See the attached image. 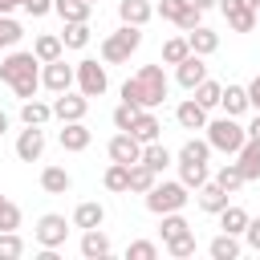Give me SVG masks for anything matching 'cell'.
I'll use <instances>...</instances> for the list:
<instances>
[{
    "mask_svg": "<svg viewBox=\"0 0 260 260\" xmlns=\"http://www.w3.org/2000/svg\"><path fill=\"white\" fill-rule=\"evenodd\" d=\"M69 223L81 228V232H85V228H102V223H106V207H102L98 199H85V203L73 207V219H69Z\"/></svg>",
    "mask_w": 260,
    "mask_h": 260,
    "instance_id": "cell-25",
    "label": "cell"
},
{
    "mask_svg": "<svg viewBox=\"0 0 260 260\" xmlns=\"http://www.w3.org/2000/svg\"><path fill=\"white\" fill-rule=\"evenodd\" d=\"M85 114H89V98H85L81 89H77V93L65 89V93L53 98V118H57V122H81Z\"/></svg>",
    "mask_w": 260,
    "mask_h": 260,
    "instance_id": "cell-10",
    "label": "cell"
},
{
    "mask_svg": "<svg viewBox=\"0 0 260 260\" xmlns=\"http://www.w3.org/2000/svg\"><path fill=\"white\" fill-rule=\"evenodd\" d=\"M244 89H248V106H252V110L260 114V73H256V77H252V81H248Z\"/></svg>",
    "mask_w": 260,
    "mask_h": 260,
    "instance_id": "cell-48",
    "label": "cell"
},
{
    "mask_svg": "<svg viewBox=\"0 0 260 260\" xmlns=\"http://www.w3.org/2000/svg\"><path fill=\"white\" fill-rule=\"evenodd\" d=\"M244 130H248V138H260V114H256V118H252Z\"/></svg>",
    "mask_w": 260,
    "mask_h": 260,
    "instance_id": "cell-49",
    "label": "cell"
},
{
    "mask_svg": "<svg viewBox=\"0 0 260 260\" xmlns=\"http://www.w3.org/2000/svg\"><path fill=\"white\" fill-rule=\"evenodd\" d=\"M45 154V126H24L16 134V158L20 162H41Z\"/></svg>",
    "mask_w": 260,
    "mask_h": 260,
    "instance_id": "cell-14",
    "label": "cell"
},
{
    "mask_svg": "<svg viewBox=\"0 0 260 260\" xmlns=\"http://www.w3.org/2000/svg\"><path fill=\"white\" fill-rule=\"evenodd\" d=\"M134 118H138V106H130V102H118V106H114V114H110L114 130H130V126H134Z\"/></svg>",
    "mask_w": 260,
    "mask_h": 260,
    "instance_id": "cell-45",
    "label": "cell"
},
{
    "mask_svg": "<svg viewBox=\"0 0 260 260\" xmlns=\"http://www.w3.org/2000/svg\"><path fill=\"white\" fill-rule=\"evenodd\" d=\"M215 183H219V187H223L228 195H236V191H240V187H244L248 179H244V171H240V162H223V167L215 171Z\"/></svg>",
    "mask_w": 260,
    "mask_h": 260,
    "instance_id": "cell-36",
    "label": "cell"
},
{
    "mask_svg": "<svg viewBox=\"0 0 260 260\" xmlns=\"http://www.w3.org/2000/svg\"><path fill=\"white\" fill-rule=\"evenodd\" d=\"M162 20H171L175 28H195V24H203V8H195L191 0H158V8H154Z\"/></svg>",
    "mask_w": 260,
    "mask_h": 260,
    "instance_id": "cell-9",
    "label": "cell"
},
{
    "mask_svg": "<svg viewBox=\"0 0 260 260\" xmlns=\"http://www.w3.org/2000/svg\"><path fill=\"white\" fill-rule=\"evenodd\" d=\"M248 8H252V12H256V8H260V0H248Z\"/></svg>",
    "mask_w": 260,
    "mask_h": 260,
    "instance_id": "cell-53",
    "label": "cell"
},
{
    "mask_svg": "<svg viewBox=\"0 0 260 260\" xmlns=\"http://www.w3.org/2000/svg\"><path fill=\"white\" fill-rule=\"evenodd\" d=\"M20 12H24V16H32V20H41V16H49V12H53V0H20Z\"/></svg>",
    "mask_w": 260,
    "mask_h": 260,
    "instance_id": "cell-46",
    "label": "cell"
},
{
    "mask_svg": "<svg viewBox=\"0 0 260 260\" xmlns=\"http://www.w3.org/2000/svg\"><path fill=\"white\" fill-rule=\"evenodd\" d=\"M85 4H98V0H85Z\"/></svg>",
    "mask_w": 260,
    "mask_h": 260,
    "instance_id": "cell-55",
    "label": "cell"
},
{
    "mask_svg": "<svg viewBox=\"0 0 260 260\" xmlns=\"http://www.w3.org/2000/svg\"><path fill=\"white\" fill-rule=\"evenodd\" d=\"M106 154H110V162H126V167H130V162L142 158V142H138L130 130H118V134L106 142Z\"/></svg>",
    "mask_w": 260,
    "mask_h": 260,
    "instance_id": "cell-13",
    "label": "cell"
},
{
    "mask_svg": "<svg viewBox=\"0 0 260 260\" xmlns=\"http://www.w3.org/2000/svg\"><path fill=\"white\" fill-rule=\"evenodd\" d=\"M118 16H122V24L146 28V24L154 20V4H150V0H118Z\"/></svg>",
    "mask_w": 260,
    "mask_h": 260,
    "instance_id": "cell-20",
    "label": "cell"
},
{
    "mask_svg": "<svg viewBox=\"0 0 260 260\" xmlns=\"http://www.w3.org/2000/svg\"><path fill=\"white\" fill-rule=\"evenodd\" d=\"M187 199H191V191H187L179 179H154V187L142 195V203H146V211H150V215L183 211V207H187Z\"/></svg>",
    "mask_w": 260,
    "mask_h": 260,
    "instance_id": "cell-4",
    "label": "cell"
},
{
    "mask_svg": "<svg viewBox=\"0 0 260 260\" xmlns=\"http://www.w3.org/2000/svg\"><path fill=\"white\" fill-rule=\"evenodd\" d=\"M53 12L61 16V24H69V20H89L93 4H85V0H53Z\"/></svg>",
    "mask_w": 260,
    "mask_h": 260,
    "instance_id": "cell-34",
    "label": "cell"
},
{
    "mask_svg": "<svg viewBox=\"0 0 260 260\" xmlns=\"http://www.w3.org/2000/svg\"><path fill=\"white\" fill-rule=\"evenodd\" d=\"M102 187L114 191V195H126V191H130V167H126V162H110L106 175H102Z\"/></svg>",
    "mask_w": 260,
    "mask_h": 260,
    "instance_id": "cell-31",
    "label": "cell"
},
{
    "mask_svg": "<svg viewBox=\"0 0 260 260\" xmlns=\"http://www.w3.org/2000/svg\"><path fill=\"white\" fill-rule=\"evenodd\" d=\"M77 248H81V256H85V260H106V256L114 252V244H110V236H106L102 228H85Z\"/></svg>",
    "mask_w": 260,
    "mask_h": 260,
    "instance_id": "cell-17",
    "label": "cell"
},
{
    "mask_svg": "<svg viewBox=\"0 0 260 260\" xmlns=\"http://www.w3.org/2000/svg\"><path fill=\"white\" fill-rule=\"evenodd\" d=\"M175 122H179L183 130H203V126H207V110H203L195 98H187V102L175 106Z\"/></svg>",
    "mask_w": 260,
    "mask_h": 260,
    "instance_id": "cell-24",
    "label": "cell"
},
{
    "mask_svg": "<svg viewBox=\"0 0 260 260\" xmlns=\"http://www.w3.org/2000/svg\"><path fill=\"white\" fill-rule=\"evenodd\" d=\"M215 8L223 12L232 32H252L256 28V12L248 8V0H215Z\"/></svg>",
    "mask_w": 260,
    "mask_h": 260,
    "instance_id": "cell-11",
    "label": "cell"
},
{
    "mask_svg": "<svg viewBox=\"0 0 260 260\" xmlns=\"http://www.w3.org/2000/svg\"><path fill=\"white\" fill-rule=\"evenodd\" d=\"M191 4H195V8H203V12H207V8H215V0H191Z\"/></svg>",
    "mask_w": 260,
    "mask_h": 260,
    "instance_id": "cell-52",
    "label": "cell"
},
{
    "mask_svg": "<svg viewBox=\"0 0 260 260\" xmlns=\"http://www.w3.org/2000/svg\"><path fill=\"white\" fill-rule=\"evenodd\" d=\"M8 126H12V118H8V114H4V110H0V138H4V134H8Z\"/></svg>",
    "mask_w": 260,
    "mask_h": 260,
    "instance_id": "cell-51",
    "label": "cell"
},
{
    "mask_svg": "<svg viewBox=\"0 0 260 260\" xmlns=\"http://www.w3.org/2000/svg\"><path fill=\"white\" fill-rule=\"evenodd\" d=\"M41 85H45L49 93H65V89H73V65H65V57L45 61V65H41Z\"/></svg>",
    "mask_w": 260,
    "mask_h": 260,
    "instance_id": "cell-12",
    "label": "cell"
},
{
    "mask_svg": "<svg viewBox=\"0 0 260 260\" xmlns=\"http://www.w3.org/2000/svg\"><path fill=\"white\" fill-rule=\"evenodd\" d=\"M207 146L211 150H219V154H236L240 146H244V138H248V130L240 126V118H232V114H223V118H207Z\"/></svg>",
    "mask_w": 260,
    "mask_h": 260,
    "instance_id": "cell-5",
    "label": "cell"
},
{
    "mask_svg": "<svg viewBox=\"0 0 260 260\" xmlns=\"http://www.w3.org/2000/svg\"><path fill=\"white\" fill-rule=\"evenodd\" d=\"M244 244H248L252 252H260V219H248V228H244Z\"/></svg>",
    "mask_w": 260,
    "mask_h": 260,
    "instance_id": "cell-47",
    "label": "cell"
},
{
    "mask_svg": "<svg viewBox=\"0 0 260 260\" xmlns=\"http://www.w3.org/2000/svg\"><path fill=\"white\" fill-rule=\"evenodd\" d=\"M203 77H207V61H203L199 53H187V57H183V61L175 65V81H179V85H183L187 93H191V89H195V85H199Z\"/></svg>",
    "mask_w": 260,
    "mask_h": 260,
    "instance_id": "cell-16",
    "label": "cell"
},
{
    "mask_svg": "<svg viewBox=\"0 0 260 260\" xmlns=\"http://www.w3.org/2000/svg\"><path fill=\"white\" fill-rule=\"evenodd\" d=\"M154 179H158V175H154L146 162H130V191H134V195H146V191L154 187Z\"/></svg>",
    "mask_w": 260,
    "mask_h": 260,
    "instance_id": "cell-37",
    "label": "cell"
},
{
    "mask_svg": "<svg viewBox=\"0 0 260 260\" xmlns=\"http://www.w3.org/2000/svg\"><path fill=\"white\" fill-rule=\"evenodd\" d=\"M69 187H73V175H69L65 167L49 162V167L41 171V191H49V195H65Z\"/></svg>",
    "mask_w": 260,
    "mask_h": 260,
    "instance_id": "cell-27",
    "label": "cell"
},
{
    "mask_svg": "<svg viewBox=\"0 0 260 260\" xmlns=\"http://www.w3.org/2000/svg\"><path fill=\"white\" fill-rule=\"evenodd\" d=\"M126 260H158V244L154 240H130L126 244Z\"/></svg>",
    "mask_w": 260,
    "mask_h": 260,
    "instance_id": "cell-42",
    "label": "cell"
},
{
    "mask_svg": "<svg viewBox=\"0 0 260 260\" xmlns=\"http://www.w3.org/2000/svg\"><path fill=\"white\" fill-rule=\"evenodd\" d=\"M41 73V61L32 57V49H8L4 61H0V81L4 85H16L24 77H37Z\"/></svg>",
    "mask_w": 260,
    "mask_h": 260,
    "instance_id": "cell-7",
    "label": "cell"
},
{
    "mask_svg": "<svg viewBox=\"0 0 260 260\" xmlns=\"http://www.w3.org/2000/svg\"><path fill=\"white\" fill-rule=\"evenodd\" d=\"M57 37H61L65 49H85V45H89V20H69Z\"/></svg>",
    "mask_w": 260,
    "mask_h": 260,
    "instance_id": "cell-33",
    "label": "cell"
},
{
    "mask_svg": "<svg viewBox=\"0 0 260 260\" xmlns=\"http://www.w3.org/2000/svg\"><path fill=\"white\" fill-rule=\"evenodd\" d=\"M16 228H20V207L8 195H0V232H16Z\"/></svg>",
    "mask_w": 260,
    "mask_h": 260,
    "instance_id": "cell-44",
    "label": "cell"
},
{
    "mask_svg": "<svg viewBox=\"0 0 260 260\" xmlns=\"http://www.w3.org/2000/svg\"><path fill=\"white\" fill-rule=\"evenodd\" d=\"M138 162H146L154 175H162V171L175 162V154H171V150L162 146V138H158V142H146V146H142V158H138Z\"/></svg>",
    "mask_w": 260,
    "mask_h": 260,
    "instance_id": "cell-30",
    "label": "cell"
},
{
    "mask_svg": "<svg viewBox=\"0 0 260 260\" xmlns=\"http://www.w3.org/2000/svg\"><path fill=\"white\" fill-rule=\"evenodd\" d=\"M20 37H24L20 20H16V16H4V12H0V49H16V45H20Z\"/></svg>",
    "mask_w": 260,
    "mask_h": 260,
    "instance_id": "cell-40",
    "label": "cell"
},
{
    "mask_svg": "<svg viewBox=\"0 0 260 260\" xmlns=\"http://www.w3.org/2000/svg\"><path fill=\"white\" fill-rule=\"evenodd\" d=\"M73 85H77L85 98H102V93L110 89V73H106V61H93V57L77 61V65H73Z\"/></svg>",
    "mask_w": 260,
    "mask_h": 260,
    "instance_id": "cell-6",
    "label": "cell"
},
{
    "mask_svg": "<svg viewBox=\"0 0 260 260\" xmlns=\"http://www.w3.org/2000/svg\"><path fill=\"white\" fill-rule=\"evenodd\" d=\"M207 158H211L207 138H187V142L179 146L175 167H179V183H183L187 191H195V187H203V183L211 179V175H207Z\"/></svg>",
    "mask_w": 260,
    "mask_h": 260,
    "instance_id": "cell-2",
    "label": "cell"
},
{
    "mask_svg": "<svg viewBox=\"0 0 260 260\" xmlns=\"http://www.w3.org/2000/svg\"><path fill=\"white\" fill-rule=\"evenodd\" d=\"M16 8H20V0H0V12H4V16H12Z\"/></svg>",
    "mask_w": 260,
    "mask_h": 260,
    "instance_id": "cell-50",
    "label": "cell"
},
{
    "mask_svg": "<svg viewBox=\"0 0 260 260\" xmlns=\"http://www.w3.org/2000/svg\"><path fill=\"white\" fill-rule=\"evenodd\" d=\"M69 228H73V223H65V215H57V211H45V215L32 223V240H37L41 248H65V240H69Z\"/></svg>",
    "mask_w": 260,
    "mask_h": 260,
    "instance_id": "cell-8",
    "label": "cell"
},
{
    "mask_svg": "<svg viewBox=\"0 0 260 260\" xmlns=\"http://www.w3.org/2000/svg\"><path fill=\"white\" fill-rule=\"evenodd\" d=\"M138 45H142V28L138 24H118L110 37H102V61L106 65H126L134 53H138Z\"/></svg>",
    "mask_w": 260,
    "mask_h": 260,
    "instance_id": "cell-3",
    "label": "cell"
},
{
    "mask_svg": "<svg viewBox=\"0 0 260 260\" xmlns=\"http://www.w3.org/2000/svg\"><path fill=\"white\" fill-rule=\"evenodd\" d=\"M162 223H158V232H162V244L167 240H175V236H183V232H191V223L183 219V211H167V215H158Z\"/></svg>",
    "mask_w": 260,
    "mask_h": 260,
    "instance_id": "cell-39",
    "label": "cell"
},
{
    "mask_svg": "<svg viewBox=\"0 0 260 260\" xmlns=\"http://www.w3.org/2000/svg\"><path fill=\"white\" fill-rule=\"evenodd\" d=\"M20 122H24V126H49V122H53V102L24 98V102H20Z\"/></svg>",
    "mask_w": 260,
    "mask_h": 260,
    "instance_id": "cell-26",
    "label": "cell"
},
{
    "mask_svg": "<svg viewBox=\"0 0 260 260\" xmlns=\"http://www.w3.org/2000/svg\"><path fill=\"white\" fill-rule=\"evenodd\" d=\"M215 219H219V232H228V236H244V228H248V211L240 207V203H228L223 211H215Z\"/></svg>",
    "mask_w": 260,
    "mask_h": 260,
    "instance_id": "cell-28",
    "label": "cell"
},
{
    "mask_svg": "<svg viewBox=\"0 0 260 260\" xmlns=\"http://www.w3.org/2000/svg\"><path fill=\"white\" fill-rule=\"evenodd\" d=\"M162 248H167V256H175V260H187V256H195V232H183V236L167 240Z\"/></svg>",
    "mask_w": 260,
    "mask_h": 260,
    "instance_id": "cell-41",
    "label": "cell"
},
{
    "mask_svg": "<svg viewBox=\"0 0 260 260\" xmlns=\"http://www.w3.org/2000/svg\"><path fill=\"white\" fill-rule=\"evenodd\" d=\"M24 256V240L16 232H0V260H20Z\"/></svg>",
    "mask_w": 260,
    "mask_h": 260,
    "instance_id": "cell-43",
    "label": "cell"
},
{
    "mask_svg": "<svg viewBox=\"0 0 260 260\" xmlns=\"http://www.w3.org/2000/svg\"><path fill=\"white\" fill-rule=\"evenodd\" d=\"M191 93H195V102H199V106L211 114V110L219 106V93H223V85H219V81H211V77H203V81H199Z\"/></svg>",
    "mask_w": 260,
    "mask_h": 260,
    "instance_id": "cell-35",
    "label": "cell"
},
{
    "mask_svg": "<svg viewBox=\"0 0 260 260\" xmlns=\"http://www.w3.org/2000/svg\"><path fill=\"white\" fill-rule=\"evenodd\" d=\"M187 45H191V53L211 57V53L219 49V32H215V28H207V24H195V28H187Z\"/></svg>",
    "mask_w": 260,
    "mask_h": 260,
    "instance_id": "cell-23",
    "label": "cell"
},
{
    "mask_svg": "<svg viewBox=\"0 0 260 260\" xmlns=\"http://www.w3.org/2000/svg\"><path fill=\"white\" fill-rule=\"evenodd\" d=\"M171 93V81L162 73V65H138V73H130L122 81V102L138 106V110H158Z\"/></svg>",
    "mask_w": 260,
    "mask_h": 260,
    "instance_id": "cell-1",
    "label": "cell"
},
{
    "mask_svg": "<svg viewBox=\"0 0 260 260\" xmlns=\"http://www.w3.org/2000/svg\"><path fill=\"white\" fill-rule=\"evenodd\" d=\"M195 203H199V211L215 215V211H223V207H228V191H223L215 179H207L203 187H195Z\"/></svg>",
    "mask_w": 260,
    "mask_h": 260,
    "instance_id": "cell-19",
    "label": "cell"
},
{
    "mask_svg": "<svg viewBox=\"0 0 260 260\" xmlns=\"http://www.w3.org/2000/svg\"><path fill=\"white\" fill-rule=\"evenodd\" d=\"M57 142H61V150H69V154H81V150L93 142V130L85 126V118H81V122H61Z\"/></svg>",
    "mask_w": 260,
    "mask_h": 260,
    "instance_id": "cell-15",
    "label": "cell"
},
{
    "mask_svg": "<svg viewBox=\"0 0 260 260\" xmlns=\"http://www.w3.org/2000/svg\"><path fill=\"white\" fill-rule=\"evenodd\" d=\"M240 248H244V244H240V236L219 232V236L207 244V256H211V260H236V256H240Z\"/></svg>",
    "mask_w": 260,
    "mask_h": 260,
    "instance_id": "cell-32",
    "label": "cell"
},
{
    "mask_svg": "<svg viewBox=\"0 0 260 260\" xmlns=\"http://www.w3.org/2000/svg\"><path fill=\"white\" fill-rule=\"evenodd\" d=\"M130 134H134L142 146H146V142H158V138H162V122H158V114H154V110H138Z\"/></svg>",
    "mask_w": 260,
    "mask_h": 260,
    "instance_id": "cell-21",
    "label": "cell"
},
{
    "mask_svg": "<svg viewBox=\"0 0 260 260\" xmlns=\"http://www.w3.org/2000/svg\"><path fill=\"white\" fill-rule=\"evenodd\" d=\"M32 57L45 65V61H57V57H65V45H61V37L57 32H41L37 41H32Z\"/></svg>",
    "mask_w": 260,
    "mask_h": 260,
    "instance_id": "cell-29",
    "label": "cell"
},
{
    "mask_svg": "<svg viewBox=\"0 0 260 260\" xmlns=\"http://www.w3.org/2000/svg\"><path fill=\"white\" fill-rule=\"evenodd\" d=\"M219 110L232 114V118H244V114L252 110V106H248V89H244L240 81H228L223 93H219Z\"/></svg>",
    "mask_w": 260,
    "mask_h": 260,
    "instance_id": "cell-18",
    "label": "cell"
},
{
    "mask_svg": "<svg viewBox=\"0 0 260 260\" xmlns=\"http://www.w3.org/2000/svg\"><path fill=\"white\" fill-rule=\"evenodd\" d=\"M236 162H240L244 179L256 183V179H260V138H244V146L236 150Z\"/></svg>",
    "mask_w": 260,
    "mask_h": 260,
    "instance_id": "cell-22",
    "label": "cell"
},
{
    "mask_svg": "<svg viewBox=\"0 0 260 260\" xmlns=\"http://www.w3.org/2000/svg\"><path fill=\"white\" fill-rule=\"evenodd\" d=\"M256 28H260V8H256Z\"/></svg>",
    "mask_w": 260,
    "mask_h": 260,
    "instance_id": "cell-54",
    "label": "cell"
},
{
    "mask_svg": "<svg viewBox=\"0 0 260 260\" xmlns=\"http://www.w3.org/2000/svg\"><path fill=\"white\" fill-rule=\"evenodd\" d=\"M187 53H191L187 32H183V37H167V41H162V65H179Z\"/></svg>",
    "mask_w": 260,
    "mask_h": 260,
    "instance_id": "cell-38",
    "label": "cell"
}]
</instances>
